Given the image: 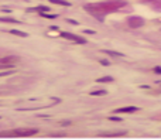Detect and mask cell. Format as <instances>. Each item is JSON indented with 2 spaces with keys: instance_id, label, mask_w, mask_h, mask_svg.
<instances>
[{
  "instance_id": "6da1fadb",
  "label": "cell",
  "mask_w": 161,
  "mask_h": 140,
  "mask_svg": "<svg viewBox=\"0 0 161 140\" xmlns=\"http://www.w3.org/2000/svg\"><path fill=\"white\" fill-rule=\"evenodd\" d=\"M126 6L124 2H117V0H110V2H105V3H95V4H85V10L89 14L95 16L99 20H103L106 13L119 10L120 7Z\"/></svg>"
},
{
  "instance_id": "7a4b0ae2",
  "label": "cell",
  "mask_w": 161,
  "mask_h": 140,
  "mask_svg": "<svg viewBox=\"0 0 161 140\" xmlns=\"http://www.w3.org/2000/svg\"><path fill=\"white\" fill-rule=\"evenodd\" d=\"M38 133V129H33V127H21V129H16L10 133H6V134H10V136H16V137H28V136H34Z\"/></svg>"
},
{
  "instance_id": "3957f363",
  "label": "cell",
  "mask_w": 161,
  "mask_h": 140,
  "mask_svg": "<svg viewBox=\"0 0 161 140\" xmlns=\"http://www.w3.org/2000/svg\"><path fill=\"white\" fill-rule=\"evenodd\" d=\"M127 24L132 29H139V27H143L144 25V18L139 17V16H132V17L127 18Z\"/></svg>"
},
{
  "instance_id": "277c9868",
  "label": "cell",
  "mask_w": 161,
  "mask_h": 140,
  "mask_svg": "<svg viewBox=\"0 0 161 140\" xmlns=\"http://www.w3.org/2000/svg\"><path fill=\"white\" fill-rule=\"evenodd\" d=\"M61 36L67 40H72V41H75V43H78V44H85L86 43L85 38H82V37H79V36H75V34H72V33H62Z\"/></svg>"
},
{
  "instance_id": "5b68a950",
  "label": "cell",
  "mask_w": 161,
  "mask_h": 140,
  "mask_svg": "<svg viewBox=\"0 0 161 140\" xmlns=\"http://www.w3.org/2000/svg\"><path fill=\"white\" fill-rule=\"evenodd\" d=\"M139 110V108L136 106H126V108H119L115 110V113H134Z\"/></svg>"
},
{
  "instance_id": "8992f818",
  "label": "cell",
  "mask_w": 161,
  "mask_h": 140,
  "mask_svg": "<svg viewBox=\"0 0 161 140\" xmlns=\"http://www.w3.org/2000/svg\"><path fill=\"white\" fill-rule=\"evenodd\" d=\"M140 2L150 4L154 10H161V0H140Z\"/></svg>"
},
{
  "instance_id": "52a82bcc",
  "label": "cell",
  "mask_w": 161,
  "mask_h": 140,
  "mask_svg": "<svg viewBox=\"0 0 161 140\" xmlns=\"http://www.w3.org/2000/svg\"><path fill=\"white\" fill-rule=\"evenodd\" d=\"M17 61H18V57H14V55H9V57L0 58V64H10V65H13Z\"/></svg>"
},
{
  "instance_id": "ba28073f",
  "label": "cell",
  "mask_w": 161,
  "mask_h": 140,
  "mask_svg": "<svg viewBox=\"0 0 161 140\" xmlns=\"http://www.w3.org/2000/svg\"><path fill=\"white\" fill-rule=\"evenodd\" d=\"M52 4H59V6H71V3L69 2H67V0H50Z\"/></svg>"
},
{
  "instance_id": "9c48e42d",
  "label": "cell",
  "mask_w": 161,
  "mask_h": 140,
  "mask_svg": "<svg viewBox=\"0 0 161 140\" xmlns=\"http://www.w3.org/2000/svg\"><path fill=\"white\" fill-rule=\"evenodd\" d=\"M103 52H105V54H107V55H112V57H123L122 52H117V51H109V50H105Z\"/></svg>"
},
{
  "instance_id": "30bf717a",
  "label": "cell",
  "mask_w": 161,
  "mask_h": 140,
  "mask_svg": "<svg viewBox=\"0 0 161 140\" xmlns=\"http://www.w3.org/2000/svg\"><path fill=\"white\" fill-rule=\"evenodd\" d=\"M10 34H14V36H18V37H27L28 34L24 31H18V30H10Z\"/></svg>"
},
{
  "instance_id": "8fae6325",
  "label": "cell",
  "mask_w": 161,
  "mask_h": 140,
  "mask_svg": "<svg viewBox=\"0 0 161 140\" xmlns=\"http://www.w3.org/2000/svg\"><path fill=\"white\" fill-rule=\"evenodd\" d=\"M106 91L105 89H100V91H90V95L92 96H100V95H106Z\"/></svg>"
},
{
  "instance_id": "7c38bea8",
  "label": "cell",
  "mask_w": 161,
  "mask_h": 140,
  "mask_svg": "<svg viewBox=\"0 0 161 140\" xmlns=\"http://www.w3.org/2000/svg\"><path fill=\"white\" fill-rule=\"evenodd\" d=\"M0 21L2 23H16V24L20 23V21H17V20H14V18H9V17H0Z\"/></svg>"
},
{
  "instance_id": "4fadbf2b",
  "label": "cell",
  "mask_w": 161,
  "mask_h": 140,
  "mask_svg": "<svg viewBox=\"0 0 161 140\" xmlns=\"http://www.w3.org/2000/svg\"><path fill=\"white\" fill-rule=\"evenodd\" d=\"M113 81V78L112 76H102V78H99V79H96V82H112Z\"/></svg>"
},
{
  "instance_id": "5bb4252c",
  "label": "cell",
  "mask_w": 161,
  "mask_h": 140,
  "mask_svg": "<svg viewBox=\"0 0 161 140\" xmlns=\"http://www.w3.org/2000/svg\"><path fill=\"white\" fill-rule=\"evenodd\" d=\"M36 10H43V11H50V9L45 7V6H38L36 9H27V11H36Z\"/></svg>"
},
{
  "instance_id": "9a60e30c",
  "label": "cell",
  "mask_w": 161,
  "mask_h": 140,
  "mask_svg": "<svg viewBox=\"0 0 161 140\" xmlns=\"http://www.w3.org/2000/svg\"><path fill=\"white\" fill-rule=\"evenodd\" d=\"M124 133H113V134H100L103 137H117V136H123Z\"/></svg>"
},
{
  "instance_id": "2e32d148",
  "label": "cell",
  "mask_w": 161,
  "mask_h": 140,
  "mask_svg": "<svg viewBox=\"0 0 161 140\" xmlns=\"http://www.w3.org/2000/svg\"><path fill=\"white\" fill-rule=\"evenodd\" d=\"M10 68H13V65H10V64H0V69H3V71L10 69Z\"/></svg>"
},
{
  "instance_id": "e0dca14e",
  "label": "cell",
  "mask_w": 161,
  "mask_h": 140,
  "mask_svg": "<svg viewBox=\"0 0 161 140\" xmlns=\"http://www.w3.org/2000/svg\"><path fill=\"white\" fill-rule=\"evenodd\" d=\"M13 69H11V71H3V72H0V76H7V75H11V74H13Z\"/></svg>"
},
{
  "instance_id": "ac0fdd59",
  "label": "cell",
  "mask_w": 161,
  "mask_h": 140,
  "mask_svg": "<svg viewBox=\"0 0 161 140\" xmlns=\"http://www.w3.org/2000/svg\"><path fill=\"white\" fill-rule=\"evenodd\" d=\"M43 17H47V18H57V14H47V13H41Z\"/></svg>"
},
{
  "instance_id": "d6986e66",
  "label": "cell",
  "mask_w": 161,
  "mask_h": 140,
  "mask_svg": "<svg viewBox=\"0 0 161 140\" xmlns=\"http://www.w3.org/2000/svg\"><path fill=\"white\" fill-rule=\"evenodd\" d=\"M109 119H110V120H113V122H122V119H120V118H116V116H110Z\"/></svg>"
},
{
  "instance_id": "ffe728a7",
  "label": "cell",
  "mask_w": 161,
  "mask_h": 140,
  "mask_svg": "<svg viewBox=\"0 0 161 140\" xmlns=\"http://www.w3.org/2000/svg\"><path fill=\"white\" fill-rule=\"evenodd\" d=\"M154 72H157V74H161V67H155V68H154Z\"/></svg>"
},
{
  "instance_id": "44dd1931",
  "label": "cell",
  "mask_w": 161,
  "mask_h": 140,
  "mask_svg": "<svg viewBox=\"0 0 161 140\" xmlns=\"http://www.w3.org/2000/svg\"><path fill=\"white\" fill-rule=\"evenodd\" d=\"M67 21H68V23H71V24H74V25H76V24H78V23H76L75 20H71V18H68Z\"/></svg>"
},
{
  "instance_id": "7402d4cb",
  "label": "cell",
  "mask_w": 161,
  "mask_h": 140,
  "mask_svg": "<svg viewBox=\"0 0 161 140\" xmlns=\"http://www.w3.org/2000/svg\"><path fill=\"white\" fill-rule=\"evenodd\" d=\"M85 34H95V31H92V30H85Z\"/></svg>"
}]
</instances>
